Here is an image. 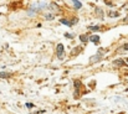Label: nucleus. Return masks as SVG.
<instances>
[{"label":"nucleus","instance_id":"obj_11","mask_svg":"<svg viewBox=\"0 0 128 114\" xmlns=\"http://www.w3.org/2000/svg\"><path fill=\"white\" fill-rule=\"evenodd\" d=\"M26 108L31 109V108H34V104H32V103H26Z\"/></svg>","mask_w":128,"mask_h":114},{"label":"nucleus","instance_id":"obj_12","mask_svg":"<svg viewBox=\"0 0 128 114\" xmlns=\"http://www.w3.org/2000/svg\"><path fill=\"white\" fill-rule=\"evenodd\" d=\"M108 15H111V18H116V16H118V14H117V13H109Z\"/></svg>","mask_w":128,"mask_h":114},{"label":"nucleus","instance_id":"obj_6","mask_svg":"<svg viewBox=\"0 0 128 114\" xmlns=\"http://www.w3.org/2000/svg\"><path fill=\"white\" fill-rule=\"evenodd\" d=\"M73 5H75V8H76V9H81V6H82L81 1H73Z\"/></svg>","mask_w":128,"mask_h":114},{"label":"nucleus","instance_id":"obj_4","mask_svg":"<svg viewBox=\"0 0 128 114\" xmlns=\"http://www.w3.org/2000/svg\"><path fill=\"white\" fill-rule=\"evenodd\" d=\"M113 65H116V66H126V62L123 60H114Z\"/></svg>","mask_w":128,"mask_h":114},{"label":"nucleus","instance_id":"obj_13","mask_svg":"<svg viewBox=\"0 0 128 114\" xmlns=\"http://www.w3.org/2000/svg\"><path fill=\"white\" fill-rule=\"evenodd\" d=\"M65 37H67V39H73V35H71V34H65Z\"/></svg>","mask_w":128,"mask_h":114},{"label":"nucleus","instance_id":"obj_5","mask_svg":"<svg viewBox=\"0 0 128 114\" xmlns=\"http://www.w3.org/2000/svg\"><path fill=\"white\" fill-rule=\"evenodd\" d=\"M99 60H101V55H96L95 57H91L90 62H91V63H95L96 61H99Z\"/></svg>","mask_w":128,"mask_h":114},{"label":"nucleus","instance_id":"obj_14","mask_svg":"<svg viewBox=\"0 0 128 114\" xmlns=\"http://www.w3.org/2000/svg\"><path fill=\"white\" fill-rule=\"evenodd\" d=\"M123 23H124V24H128V16L123 19Z\"/></svg>","mask_w":128,"mask_h":114},{"label":"nucleus","instance_id":"obj_7","mask_svg":"<svg viewBox=\"0 0 128 114\" xmlns=\"http://www.w3.org/2000/svg\"><path fill=\"white\" fill-rule=\"evenodd\" d=\"M80 40H81L82 42H87V41H88V37H87L86 35H81V36H80Z\"/></svg>","mask_w":128,"mask_h":114},{"label":"nucleus","instance_id":"obj_2","mask_svg":"<svg viewBox=\"0 0 128 114\" xmlns=\"http://www.w3.org/2000/svg\"><path fill=\"white\" fill-rule=\"evenodd\" d=\"M75 21H76V20L70 21V20H67V19H61V23H62L64 25H67V26H72V25L75 24Z\"/></svg>","mask_w":128,"mask_h":114},{"label":"nucleus","instance_id":"obj_10","mask_svg":"<svg viewBox=\"0 0 128 114\" xmlns=\"http://www.w3.org/2000/svg\"><path fill=\"white\" fill-rule=\"evenodd\" d=\"M92 31H97V30H99V26H92V27H90Z\"/></svg>","mask_w":128,"mask_h":114},{"label":"nucleus","instance_id":"obj_3","mask_svg":"<svg viewBox=\"0 0 128 114\" xmlns=\"http://www.w3.org/2000/svg\"><path fill=\"white\" fill-rule=\"evenodd\" d=\"M88 40L92 41L93 44H98V42H99V36H98V35H93V36H91Z\"/></svg>","mask_w":128,"mask_h":114},{"label":"nucleus","instance_id":"obj_15","mask_svg":"<svg viewBox=\"0 0 128 114\" xmlns=\"http://www.w3.org/2000/svg\"><path fill=\"white\" fill-rule=\"evenodd\" d=\"M123 48H124V50H126V51H128V45H126V46H124V47H123Z\"/></svg>","mask_w":128,"mask_h":114},{"label":"nucleus","instance_id":"obj_8","mask_svg":"<svg viewBox=\"0 0 128 114\" xmlns=\"http://www.w3.org/2000/svg\"><path fill=\"white\" fill-rule=\"evenodd\" d=\"M9 77V73H5V72H0V78H6Z\"/></svg>","mask_w":128,"mask_h":114},{"label":"nucleus","instance_id":"obj_16","mask_svg":"<svg viewBox=\"0 0 128 114\" xmlns=\"http://www.w3.org/2000/svg\"><path fill=\"white\" fill-rule=\"evenodd\" d=\"M127 62H128V58H127Z\"/></svg>","mask_w":128,"mask_h":114},{"label":"nucleus","instance_id":"obj_9","mask_svg":"<svg viewBox=\"0 0 128 114\" xmlns=\"http://www.w3.org/2000/svg\"><path fill=\"white\" fill-rule=\"evenodd\" d=\"M45 18H46V20H54V15L52 14H47Z\"/></svg>","mask_w":128,"mask_h":114},{"label":"nucleus","instance_id":"obj_1","mask_svg":"<svg viewBox=\"0 0 128 114\" xmlns=\"http://www.w3.org/2000/svg\"><path fill=\"white\" fill-rule=\"evenodd\" d=\"M56 52H57V57H59L60 60H62L64 56H65V52H64V45H62V44H59V45H57V50H56Z\"/></svg>","mask_w":128,"mask_h":114}]
</instances>
